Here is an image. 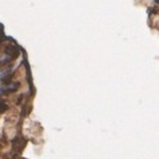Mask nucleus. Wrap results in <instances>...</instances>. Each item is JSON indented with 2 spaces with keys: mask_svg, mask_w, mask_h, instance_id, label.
<instances>
[{
  "mask_svg": "<svg viewBox=\"0 0 159 159\" xmlns=\"http://www.w3.org/2000/svg\"><path fill=\"white\" fill-rule=\"evenodd\" d=\"M4 51H6V54L8 55V58H16L19 55V53H20V49L15 45H8L6 47Z\"/></svg>",
  "mask_w": 159,
  "mask_h": 159,
  "instance_id": "nucleus-1",
  "label": "nucleus"
}]
</instances>
